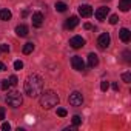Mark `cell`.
I'll return each instance as SVG.
<instances>
[{"label": "cell", "instance_id": "12", "mask_svg": "<svg viewBox=\"0 0 131 131\" xmlns=\"http://www.w3.org/2000/svg\"><path fill=\"white\" fill-rule=\"evenodd\" d=\"M77 25H79V17L73 16V17H70V19L67 20V23H65V28H67V29H74Z\"/></svg>", "mask_w": 131, "mask_h": 131}, {"label": "cell", "instance_id": "22", "mask_svg": "<svg viewBox=\"0 0 131 131\" xmlns=\"http://www.w3.org/2000/svg\"><path fill=\"white\" fill-rule=\"evenodd\" d=\"M9 86H11L9 80H3V82H2V90H3V91H8V90H9Z\"/></svg>", "mask_w": 131, "mask_h": 131}, {"label": "cell", "instance_id": "19", "mask_svg": "<svg viewBox=\"0 0 131 131\" xmlns=\"http://www.w3.org/2000/svg\"><path fill=\"white\" fill-rule=\"evenodd\" d=\"M82 123V117L80 116H73V125L74 126H79Z\"/></svg>", "mask_w": 131, "mask_h": 131}, {"label": "cell", "instance_id": "10", "mask_svg": "<svg viewBox=\"0 0 131 131\" xmlns=\"http://www.w3.org/2000/svg\"><path fill=\"white\" fill-rule=\"evenodd\" d=\"M108 14H110V8H106V6H100V8L96 11V19H97V20H105Z\"/></svg>", "mask_w": 131, "mask_h": 131}, {"label": "cell", "instance_id": "32", "mask_svg": "<svg viewBox=\"0 0 131 131\" xmlns=\"http://www.w3.org/2000/svg\"><path fill=\"white\" fill-rule=\"evenodd\" d=\"M6 70V67H5V63H2V62H0V73H2V71H5Z\"/></svg>", "mask_w": 131, "mask_h": 131}, {"label": "cell", "instance_id": "16", "mask_svg": "<svg viewBox=\"0 0 131 131\" xmlns=\"http://www.w3.org/2000/svg\"><path fill=\"white\" fill-rule=\"evenodd\" d=\"M11 17H13V14L9 9H0V20L8 22V20H11Z\"/></svg>", "mask_w": 131, "mask_h": 131}, {"label": "cell", "instance_id": "17", "mask_svg": "<svg viewBox=\"0 0 131 131\" xmlns=\"http://www.w3.org/2000/svg\"><path fill=\"white\" fill-rule=\"evenodd\" d=\"M34 51V43L32 42H28L23 45V54H31Z\"/></svg>", "mask_w": 131, "mask_h": 131}, {"label": "cell", "instance_id": "4", "mask_svg": "<svg viewBox=\"0 0 131 131\" xmlns=\"http://www.w3.org/2000/svg\"><path fill=\"white\" fill-rule=\"evenodd\" d=\"M68 100H70V105L71 106H80L83 103V96L79 91H74V93L70 94V99Z\"/></svg>", "mask_w": 131, "mask_h": 131}, {"label": "cell", "instance_id": "26", "mask_svg": "<svg viewBox=\"0 0 131 131\" xmlns=\"http://www.w3.org/2000/svg\"><path fill=\"white\" fill-rule=\"evenodd\" d=\"M0 51H2V52H8L9 51V46L6 43H0Z\"/></svg>", "mask_w": 131, "mask_h": 131}, {"label": "cell", "instance_id": "6", "mask_svg": "<svg viewBox=\"0 0 131 131\" xmlns=\"http://www.w3.org/2000/svg\"><path fill=\"white\" fill-rule=\"evenodd\" d=\"M71 65H73V68H74L76 71H83V70H85V63H83L82 57H79V56H74V57L71 59Z\"/></svg>", "mask_w": 131, "mask_h": 131}, {"label": "cell", "instance_id": "28", "mask_svg": "<svg viewBox=\"0 0 131 131\" xmlns=\"http://www.w3.org/2000/svg\"><path fill=\"white\" fill-rule=\"evenodd\" d=\"M17 82H19V80H17L16 76H11V77H9V83H11V85H17Z\"/></svg>", "mask_w": 131, "mask_h": 131}, {"label": "cell", "instance_id": "1", "mask_svg": "<svg viewBox=\"0 0 131 131\" xmlns=\"http://www.w3.org/2000/svg\"><path fill=\"white\" fill-rule=\"evenodd\" d=\"M43 88V79L39 74H31L25 80V93L29 97H37L42 93Z\"/></svg>", "mask_w": 131, "mask_h": 131}, {"label": "cell", "instance_id": "34", "mask_svg": "<svg viewBox=\"0 0 131 131\" xmlns=\"http://www.w3.org/2000/svg\"><path fill=\"white\" fill-rule=\"evenodd\" d=\"M28 14H29V11H28V9H25V11H23V13H22V17H26V16H28Z\"/></svg>", "mask_w": 131, "mask_h": 131}, {"label": "cell", "instance_id": "14", "mask_svg": "<svg viewBox=\"0 0 131 131\" xmlns=\"http://www.w3.org/2000/svg\"><path fill=\"white\" fill-rule=\"evenodd\" d=\"M16 34H17L19 37H26V36H28V26H26V25H19V26L16 28Z\"/></svg>", "mask_w": 131, "mask_h": 131}, {"label": "cell", "instance_id": "27", "mask_svg": "<svg viewBox=\"0 0 131 131\" xmlns=\"http://www.w3.org/2000/svg\"><path fill=\"white\" fill-rule=\"evenodd\" d=\"M2 129H3V131H9V129H11V125H9L8 122H5V123H2Z\"/></svg>", "mask_w": 131, "mask_h": 131}, {"label": "cell", "instance_id": "29", "mask_svg": "<svg viewBox=\"0 0 131 131\" xmlns=\"http://www.w3.org/2000/svg\"><path fill=\"white\" fill-rule=\"evenodd\" d=\"M3 119H5V108L0 106V122H2Z\"/></svg>", "mask_w": 131, "mask_h": 131}, {"label": "cell", "instance_id": "21", "mask_svg": "<svg viewBox=\"0 0 131 131\" xmlns=\"http://www.w3.org/2000/svg\"><path fill=\"white\" fill-rule=\"evenodd\" d=\"M14 68H16L17 71H20V70L23 68V62H22V60H16V62H14Z\"/></svg>", "mask_w": 131, "mask_h": 131}, {"label": "cell", "instance_id": "24", "mask_svg": "<svg viewBox=\"0 0 131 131\" xmlns=\"http://www.w3.org/2000/svg\"><path fill=\"white\" fill-rule=\"evenodd\" d=\"M57 114H59L60 117H65L68 113H67V110H65V108H57Z\"/></svg>", "mask_w": 131, "mask_h": 131}, {"label": "cell", "instance_id": "8", "mask_svg": "<svg viewBox=\"0 0 131 131\" xmlns=\"http://www.w3.org/2000/svg\"><path fill=\"white\" fill-rule=\"evenodd\" d=\"M79 14H80L82 17L88 19V17L93 16V8H91L90 5H80V6H79Z\"/></svg>", "mask_w": 131, "mask_h": 131}, {"label": "cell", "instance_id": "7", "mask_svg": "<svg viewBox=\"0 0 131 131\" xmlns=\"http://www.w3.org/2000/svg\"><path fill=\"white\" fill-rule=\"evenodd\" d=\"M70 45H71L74 49H79V48L85 46V39H83V37H80V36H74V37H71Z\"/></svg>", "mask_w": 131, "mask_h": 131}, {"label": "cell", "instance_id": "9", "mask_svg": "<svg viewBox=\"0 0 131 131\" xmlns=\"http://www.w3.org/2000/svg\"><path fill=\"white\" fill-rule=\"evenodd\" d=\"M31 20H32V26L40 28L43 25V14L42 13H34L32 17H31Z\"/></svg>", "mask_w": 131, "mask_h": 131}, {"label": "cell", "instance_id": "18", "mask_svg": "<svg viewBox=\"0 0 131 131\" xmlns=\"http://www.w3.org/2000/svg\"><path fill=\"white\" fill-rule=\"evenodd\" d=\"M67 3H63V2H57L56 3V11H59V13H65L67 11Z\"/></svg>", "mask_w": 131, "mask_h": 131}, {"label": "cell", "instance_id": "15", "mask_svg": "<svg viewBox=\"0 0 131 131\" xmlns=\"http://www.w3.org/2000/svg\"><path fill=\"white\" fill-rule=\"evenodd\" d=\"M129 8H131V0H120V3H119L120 11L126 13V11H129Z\"/></svg>", "mask_w": 131, "mask_h": 131}, {"label": "cell", "instance_id": "20", "mask_svg": "<svg viewBox=\"0 0 131 131\" xmlns=\"http://www.w3.org/2000/svg\"><path fill=\"white\" fill-rule=\"evenodd\" d=\"M122 80L126 82V83H129L131 82V73H123L122 74Z\"/></svg>", "mask_w": 131, "mask_h": 131}, {"label": "cell", "instance_id": "11", "mask_svg": "<svg viewBox=\"0 0 131 131\" xmlns=\"http://www.w3.org/2000/svg\"><path fill=\"white\" fill-rule=\"evenodd\" d=\"M119 37H120V40H122L123 43H128V42L131 40V32H129V29H128V28H122V29L119 31Z\"/></svg>", "mask_w": 131, "mask_h": 131}, {"label": "cell", "instance_id": "5", "mask_svg": "<svg viewBox=\"0 0 131 131\" xmlns=\"http://www.w3.org/2000/svg\"><path fill=\"white\" fill-rule=\"evenodd\" d=\"M110 43H111V37H110L108 32L99 36V39H97V46H99L100 49H106V48L110 46Z\"/></svg>", "mask_w": 131, "mask_h": 131}, {"label": "cell", "instance_id": "25", "mask_svg": "<svg viewBox=\"0 0 131 131\" xmlns=\"http://www.w3.org/2000/svg\"><path fill=\"white\" fill-rule=\"evenodd\" d=\"M108 88H110V83H108L106 80H103V82L100 83V90H102V91H106Z\"/></svg>", "mask_w": 131, "mask_h": 131}, {"label": "cell", "instance_id": "13", "mask_svg": "<svg viewBox=\"0 0 131 131\" xmlns=\"http://www.w3.org/2000/svg\"><path fill=\"white\" fill-rule=\"evenodd\" d=\"M97 65H99V57H97V54L91 52L88 56V67L90 68H94V67H97Z\"/></svg>", "mask_w": 131, "mask_h": 131}, {"label": "cell", "instance_id": "23", "mask_svg": "<svg viewBox=\"0 0 131 131\" xmlns=\"http://www.w3.org/2000/svg\"><path fill=\"white\" fill-rule=\"evenodd\" d=\"M117 22H119V17H117L116 14H113V16H110V23H111V25H116Z\"/></svg>", "mask_w": 131, "mask_h": 131}, {"label": "cell", "instance_id": "2", "mask_svg": "<svg viewBox=\"0 0 131 131\" xmlns=\"http://www.w3.org/2000/svg\"><path fill=\"white\" fill-rule=\"evenodd\" d=\"M40 94H42V96H40V106H42V108L51 110V108H54L56 105H59V96H57V93L48 90V91L40 93Z\"/></svg>", "mask_w": 131, "mask_h": 131}, {"label": "cell", "instance_id": "3", "mask_svg": "<svg viewBox=\"0 0 131 131\" xmlns=\"http://www.w3.org/2000/svg\"><path fill=\"white\" fill-rule=\"evenodd\" d=\"M5 100H6V103H8L9 106H13V108L20 106V105H22V102H23L22 94H20L19 91H11V93H8Z\"/></svg>", "mask_w": 131, "mask_h": 131}, {"label": "cell", "instance_id": "31", "mask_svg": "<svg viewBox=\"0 0 131 131\" xmlns=\"http://www.w3.org/2000/svg\"><path fill=\"white\" fill-rule=\"evenodd\" d=\"M83 28H85V29H93V25H91V23H85Z\"/></svg>", "mask_w": 131, "mask_h": 131}, {"label": "cell", "instance_id": "30", "mask_svg": "<svg viewBox=\"0 0 131 131\" xmlns=\"http://www.w3.org/2000/svg\"><path fill=\"white\" fill-rule=\"evenodd\" d=\"M129 56H131L129 51H125V52H123V59H125V62H129Z\"/></svg>", "mask_w": 131, "mask_h": 131}, {"label": "cell", "instance_id": "33", "mask_svg": "<svg viewBox=\"0 0 131 131\" xmlns=\"http://www.w3.org/2000/svg\"><path fill=\"white\" fill-rule=\"evenodd\" d=\"M113 90H114V91H119V83L114 82V83H113Z\"/></svg>", "mask_w": 131, "mask_h": 131}]
</instances>
